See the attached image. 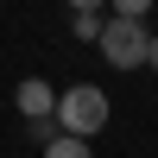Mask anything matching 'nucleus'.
<instances>
[{"label": "nucleus", "mask_w": 158, "mask_h": 158, "mask_svg": "<svg viewBox=\"0 0 158 158\" xmlns=\"http://www.w3.org/2000/svg\"><path fill=\"white\" fill-rule=\"evenodd\" d=\"M44 158H95V152H89V139H70V133H57V139L44 146Z\"/></svg>", "instance_id": "20e7f679"}, {"label": "nucleus", "mask_w": 158, "mask_h": 158, "mask_svg": "<svg viewBox=\"0 0 158 158\" xmlns=\"http://www.w3.org/2000/svg\"><path fill=\"white\" fill-rule=\"evenodd\" d=\"M101 57L114 63V70H139L146 63V51H152V32H146V19H101Z\"/></svg>", "instance_id": "f03ea898"}, {"label": "nucleus", "mask_w": 158, "mask_h": 158, "mask_svg": "<svg viewBox=\"0 0 158 158\" xmlns=\"http://www.w3.org/2000/svg\"><path fill=\"white\" fill-rule=\"evenodd\" d=\"M13 101H19L25 120H51V114H57V89H51L44 76H25V82L13 89Z\"/></svg>", "instance_id": "7ed1b4c3"}, {"label": "nucleus", "mask_w": 158, "mask_h": 158, "mask_svg": "<svg viewBox=\"0 0 158 158\" xmlns=\"http://www.w3.org/2000/svg\"><path fill=\"white\" fill-rule=\"evenodd\" d=\"M70 6H76V13H101V0H70Z\"/></svg>", "instance_id": "6e6552de"}, {"label": "nucleus", "mask_w": 158, "mask_h": 158, "mask_svg": "<svg viewBox=\"0 0 158 158\" xmlns=\"http://www.w3.org/2000/svg\"><path fill=\"white\" fill-rule=\"evenodd\" d=\"M101 127H108V95H101L95 82H76L57 95V133L70 139H95Z\"/></svg>", "instance_id": "f257e3e1"}, {"label": "nucleus", "mask_w": 158, "mask_h": 158, "mask_svg": "<svg viewBox=\"0 0 158 158\" xmlns=\"http://www.w3.org/2000/svg\"><path fill=\"white\" fill-rule=\"evenodd\" d=\"M51 139H57V114H51V120H32V146H38V152H44V146H51Z\"/></svg>", "instance_id": "0eeeda50"}, {"label": "nucleus", "mask_w": 158, "mask_h": 158, "mask_svg": "<svg viewBox=\"0 0 158 158\" xmlns=\"http://www.w3.org/2000/svg\"><path fill=\"white\" fill-rule=\"evenodd\" d=\"M152 0H114V19H146Z\"/></svg>", "instance_id": "39448f33"}, {"label": "nucleus", "mask_w": 158, "mask_h": 158, "mask_svg": "<svg viewBox=\"0 0 158 158\" xmlns=\"http://www.w3.org/2000/svg\"><path fill=\"white\" fill-rule=\"evenodd\" d=\"M76 38H82V44L101 38V19H95V13H76Z\"/></svg>", "instance_id": "423d86ee"}, {"label": "nucleus", "mask_w": 158, "mask_h": 158, "mask_svg": "<svg viewBox=\"0 0 158 158\" xmlns=\"http://www.w3.org/2000/svg\"><path fill=\"white\" fill-rule=\"evenodd\" d=\"M146 63H152V70H158V32H152V51H146Z\"/></svg>", "instance_id": "1a4fd4ad"}]
</instances>
